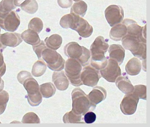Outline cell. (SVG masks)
Listing matches in <instances>:
<instances>
[{"mask_svg": "<svg viewBox=\"0 0 150 127\" xmlns=\"http://www.w3.org/2000/svg\"><path fill=\"white\" fill-rule=\"evenodd\" d=\"M122 42L123 47L130 50L135 57L143 61L146 59V33H127Z\"/></svg>", "mask_w": 150, "mask_h": 127, "instance_id": "cell-1", "label": "cell"}, {"mask_svg": "<svg viewBox=\"0 0 150 127\" xmlns=\"http://www.w3.org/2000/svg\"><path fill=\"white\" fill-rule=\"evenodd\" d=\"M107 41L102 36H98L90 47V63L92 67L98 70L104 68L108 64L109 57L105 56L109 47Z\"/></svg>", "mask_w": 150, "mask_h": 127, "instance_id": "cell-2", "label": "cell"}, {"mask_svg": "<svg viewBox=\"0 0 150 127\" xmlns=\"http://www.w3.org/2000/svg\"><path fill=\"white\" fill-rule=\"evenodd\" d=\"M72 110L78 115H84L87 112L95 109L96 106L91 103L87 95L81 88H75L72 92Z\"/></svg>", "mask_w": 150, "mask_h": 127, "instance_id": "cell-3", "label": "cell"}, {"mask_svg": "<svg viewBox=\"0 0 150 127\" xmlns=\"http://www.w3.org/2000/svg\"><path fill=\"white\" fill-rule=\"evenodd\" d=\"M64 52L67 57L77 60L82 66L85 67L90 63V51L77 42H71L67 44L64 48Z\"/></svg>", "mask_w": 150, "mask_h": 127, "instance_id": "cell-4", "label": "cell"}, {"mask_svg": "<svg viewBox=\"0 0 150 127\" xmlns=\"http://www.w3.org/2000/svg\"><path fill=\"white\" fill-rule=\"evenodd\" d=\"M66 76L72 85L79 86L83 85L81 80L82 65L74 59L69 58L65 63Z\"/></svg>", "mask_w": 150, "mask_h": 127, "instance_id": "cell-5", "label": "cell"}, {"mask_svg": "<svg viewBox=\"0 0 150 127\" xmlns=\"http://www.w3.org/2000/svg\"><path fill=\"white\" fill-rule=\"evenodd\" d=\"M23 85L28 92L26 97L29 103L32 106H38L42 101V96L40 93L37 81L32 77L26 79Z\"/></svg>", "mask_w": 150, "mask_h": 127, "instance_id": "cell-6", "label": "cell"}, {"mask_svg": "<svg viewBox=\"0 0 150 127\" xmlns=\"http://www.w3.org/2000/svg\"><path fill=\"white\" fill-rule=\"evenodd\" d=\"M42 57L52 70L60 71L64 68L65 61L56 50L47 48L43 51Z\"/></svg>", "mask_w": 150, "mask_h": 127, "instance_id": "cell-7", "label": "cell"}, {"mask_svg": "<svg viewBox=\"0 0 150 127\" xmlns=\"http://www.w3.org/2000/svg\"><path fill=\"white\" fill-rule=\"evenodd\" d=\"M100 72L102 77L108 82L111 83H115L117 78L122 76L121 68L117 62L109 57L107 66L100 70Z\"/></svg>", "mask_w": 150, "mask_h": 127, "instance_id": "cell-8", "label": "cell"}, {"mask_svg": "<svg viewBox=\"0 0 150 127\" xmlns=\"http://www.w3.org/2000/svg\"><path fill=\"white\" fill-rule=\"evenodd\" d=\"M101 77L100 71L91 65L85 66L81 71V80L83 84L94 87L96 86Z\"/></svg>", "mask_w": 150, "mask_h": 127, "instance_id": "cell-9", "label": "cell"}, {"mask_svg": "<svg viewBox=\"0 0 150 127\" xmlns=\"http://www.w3.org/2000/svg\"><path fill=\"white\" fill-rule=\"evenodd\" d=\"M105 15L110 26H114L123 20V9L119 5H111L105 10Z\"/></svg>", "mask_w": 150, "mask_h": 127, "instance_id": "cell-10", "label": "cell"}, {"mask_svg": "<svg viewBox=\"0 0 150 127\" xmlns=\"http://www.w3.org/2000/svg\"><path fill=\"white\" fill-rule=\"evenodd\" d=\"M139 99L133 92L126 94L120 104L122 113L126 115L134 114L137 110Z\"/></svg>", "mask_w": 150, "mask_h": 127, "instance_id": "cell-11", "label": "cell"}, {"mask_svg": "<svg viewBox=\"0 0 150 127\" xmlns=\"http://www.w3.org/2000/svg\"><path fill=\"white\" fill-rule=\"evenodd\" d=\"M20 23V16L15 11H12L0 22V27L7 31L14 32L18 29Z\"/></svg>", "mask_w": 150, "mask_h": 127, "instance_id": "cell-12", "label": "cell"}, {"mask_svg": "<svg viewBox=\"0 0 150 127\" xmlns=\"http://www.w3.org/2000/svg\"><path fill=\"white\" fill-rule=\"evenodd\" d=\"M22 41L21 34L17 33L7 32L0 35V42L6 47H15Z\"/></svg>", "mask_w": 150, "mask_h": 127, "instance_id": "cell-13", "label": "cell"}, {"mask_svg": "<svg viewBox=\"0 0 150 127\" xmlns=\"http://www.w3.org/2000/svg\"><path fill=\"white\" fill-rule=\"evenodd\" d=\"M52 81L56 88L59 91H65L69 86V80L64 71H54L52 75Z\"/></svg>", "mask_w": 150, "mask_h": 127, "instance_id": "cell-14", "label": "cell"}, {"mask_svg": "<svg viewBox=\"0 0 150 127\" xmlns=\"http://www.w3.org/2000/svg\"><path fill=\"white\" fill-rule=\"evenodd\" d=\"M107 93L106 90L101 86H96L87 95L88 99L93 105L96 106L106 99Z\"/></svg>", "mask_w": 150, "mask_h": 127, "instance_id": "cell-15", "label": "cell"}, {"mask_svg": "<svg viewBox=\"0 0 150 127\" xmlns=\"http://www.w3.org/2000/svg\"><path fill=\"white\" fill-rule=\"evenodd\" d=\"M109 58L117 62L118 65L122 63L125 55V50L119 44H112L110 46L109 49Z\"/></svg>", "mask_w": 150, "mask_h": 127, "instance_id": "cell-16", "label": "cell"}, {"mask_svg": "<svg viewBox=\"0 0 150 127\" xmlns=\"http://www.w3.org/2000/svg\"><path fill=\"white\" fill-rule=\"evenodd\" d=\"M117 88L125 94L131 93L133 91L134 86L127 76H120L115 80Z\"/></svg>", "mask_w": 150, "mask_h": 127, "instance_id": "cell-17", "label": "cell"}, {"mask_svg": "<svg viewBox=\"0 0 150 127\" xmlns=\"http://www.w3.org/2000/svg\"><path fill=\"white\" fill-rule=\"evenodd\" d=\"M127 27L123 23H120L114 26L110 32V37L115 41H119L126 35Z\"/></svg>", "mask_w": 150, "mask_h": 127, "instance_id": "cell-18", "label": "cell"}, {"mask_svg": "<svg viewBox=\"0 0 150 127\" xmlns=\"http://www.w3.org/2000/svg\"><path fill=\"white\" fill-rule=\"evenodd\" d=\"M141 61L136 57H133L129 60L125 66L126 73L130 76H136L141 71Z\"/></svg>", "mask_w": 150, "mask_h": 127, "instance_id": "cell-19", "label": "cell"}, {"mask_svg": "<svg viewBox=\"0 0 150 127\" xmlns=\"http://www.w3.org/2000/svg\"><path fill=\"white\" fill-rule=\"evenodd\" d=\"M21 37L25 42L33 46L38 45L41 41L38 34L30 29H28L23 32Z\"/></svg>", "mask_w": 150, "mask_h": 127, "instance_id": "cell-20", "label": "cell"}, {"mask_svg": "<svg viewBox=\"0 0 150 127\" xmlns=\"http://www.w3.org/2000/svg\"><path fill=\"white\" fill-rule=\"evenodd\" d=\"M15 9L14 0H2L0 2V22Z\"/></svg>", "mask_w": 150, "mask_h": 127, "instance_id": "cell-21", "label": "cell"}, {"mask_svg": "<svg viewBox=\"0 0 150 127\" xmlns=\"http://www.w3.org/2000/svg\"><path fill=\"white\" fill-rule=\"evenodd\" d=\"M62 37L57 34H52L50 37H47L45 40L47 47L55 50L60 48L62 45Z\"/></svg>", "mask_w": 150, "mask_h": 127, "instance_id": "cell-22", "label": "cell"}, {"mask_svg": "<svg viewBox=\"0 0 150 127\" xmlns=\"http://www.w3.org/2000/svg\"><path fill=\"white\" fill-rule=\"evenodd\" d=\"M63 121L66 123H85L83 116L74 113L72 110L67 112L63 117Z\"/></svg>", "mask_w": 150, "mask_h": 127, "instance_id": "cell-23", "label": "cell"}, {"mask_svg": "<svg viewBox=\"0 0 150 127\" xmlns=\"http://www.w3.org/2000/svg\"><path fill=\"white\" fill-rule=\"evenodd\" d=\"M39 90L43 97L49 98L55 94L56 88L52 83H47L41 85Z\"/></svg>", "mask_w": 150, "mask_h": 127, "instance_id": "cell-24", "label": "cell"}, {"mask_svg": "<svg viewBox=\"0 0 150 127\" xmlns=\"http://www.w3.org/2000/svg\"><path fill=\"white\" fill-rule=\"evenodd\" d=\"M87 10V5L84 1H80L74 4L71 8V13L84 17Z\"/></svg>", "mask_w": 150, "mask_h": 127, "instance_id": "cell-25", "label": "cell"}, {"mask_svg": "<svg viewBox=\"0 0 150 127\" xmlns=\"http://www.w3.org/2000/svg\"><path fill=\"white\" fill-rule=\"evenodd\" d=\"M47 69V66L44 61L39 60L36 62L33 65L32 74L34 76L39 77L42 76Z\"/></svg>", "mask_w": 150, "mask_h": 127, "instance_id": "cell-26", "label": "cell"}, {"mask_svg": "<svg viewBox=\"0 0 150 127\" xmlns=\"http://www.w3.org/2000/svg\"><path fill=\"white\" fill-rule=\"evenodd\" d=\"M21 7L24 11L33 14L37 11L38 5L36 0H26L21 5Z\"/></svg>", "mask_w": 150, "mask_h": 127, "instance_id": "cell-27", "label": "cell"}, {"mask_svg": "<svg viewBox=\"0 0 150 127\" xmlns=\"http://www.w3.org/2000/svg\"><path fill=\"white\" fill-rule=\"evenodd\" d=\"M28 28L38 34L40 33L43 28V23L39 18H34L29 23Z\"/></svg>", "mask_w": 150, "mask_h": 127, "instance_id": "cell-28", "label": "cell"}, {"mask_svg": "<svg viewBox=\"0 0 150 127\" xmlns=\"http://www.w3.org/2000/svg\"><path fill=\"white\" fill-rule=\"evenodd\" d=\"M22 122L24 123H39L40 120L37 115L33 112H30L23 116Z\"/></svg>", "mask_w": 150, "mask_h": 127, "instance_id": "cell-29", "label": "cell"}, {"mask_svg": "<svg viewBox=\"0 0 150 127\" xmlns=\"http://www.w3.org/2000/svg\"><path fill=\"white\" fill-rule=\"evenodd\" d=\"M9 100V94L6 91L0 92V115L6 110L7 104Z\"/></svg>", "mask_w": 150, "mask_h": 127, "instance_id": "cell-30", "label": "cell"}, {"mask_svg": "<svg viewBox=\"0 0 150 127\" xmlns=\"http://www.w3.org/2000/svg\"><path fill=\"white\" fill-rule=\"evenodd\" d=\"M146 88L145 85H138L134 86V90L132 92L135 93L139 98L146 100Z\"/></svg>", "mask_w": 150, "mask_h": 127, "instance_id": "cell-31", "label": "cell"}, {"mask_svg": "<svg viewBox=\"0 0 150 127\" xmlns=\"http://www.w3.org/2000/svg\"><path fill=\"white\" fill-rule=\"evenodd\" d=\"M46 48H47V46L43 41H41L40 43L38 45L33 46V50L35 52L38 59H41L42 57V53Z\"/></svg>", "mask_w": 150, "mask_h": 127, "instance_id": "cell-32", "label": "cell"}, {"mask_svg": "<svg viewBox=\"0 0 150 127\" xmlns=\"http://www.w3.org/2000/svg\"><path fill=\"white\" fill-rule=\"evenodd\" d=\"M96 118V115L92 111H89L84 115V121L87 123H93L95 121Z\"/></svg>", "mask_w": 150, "mask_h": 127, "instance_id": "cell-33", "label": "cell"}, {"mask_svg": "<svg viewBox=\"0 0 150 127\" xmlns=\"http://www.w3.org/2000/svg\"><path fill=\"white\" fill-rule=\"evenodd\" d=\"M32 76L30 72L25 71H21L17 75V79L21 83L23 84V82L27 78L32 77Z\"/></svg>", "mask_w": 150, "mask_h": 127, "instance_id": "cell-34", "label": "cell"}, {"mask_svg": "<svg viewBox=\"0 0 150 127\" xmlns=\"http://www.w3.org/2000/svg\"><path fill=\"white\" fill-rule=\"evenodd\" d=\"M2 52L3 51L0 49V76L1 77L5 74L6 69Z\"/></svg>", "mask_w": 150, "mask_h": 127, "instance_id": "cell-35", "label": "cell"}, {"mask_svg": "<svg viewBox=\"0 0 150 127\" xmlns=\"http://www.w3.org/2000/svg\"><path fill=\"white\" fill-rule=\"evenodd\" d=\"M58 4L61 8L67 9L72 5V0H57Z\"/></svg>", "mask_w": 150, "mask_h": 127, "instance_id": "cell-36", "label": "cell"}, {"mask_svg": "<svg viewBox=\"0 0 150 127\" xmlns=\"http://www.w3.org/2000/svg\"><path fill=\"white\" fill-rule=\"evenodd\" d=\"M26 0H14V4L16 6L21 7V5Z\"/></svg>", "mask_w": 150, "mask_h": 127, "instance_id": "cell-37", "label": "cell"}, {"mask_svg": "<svg viewBox=\"0 0 150 127\" xmlns=\"http://www.w3.org/2000/svg\"><path fill=\"white\" fill-rule=\"evenodd\" d=\"M4 87V82L0 76V92L3 90Z\"/></svg>", "mask_w": 150, "mask_h": 127, "instance_id": "cell-38", "label": "cell"}, {"mask_svg": "<svg viewBox=\"0 0 150 127\" xmlns=\"http://www.w3.org/2000/svg\"><path fill=\"white\" fill-rule=\"evenodd\" d=\"M75 2L79 1H81V0H73Z\"/></svg>", "mask_w": 150, "mask_h": 127, "instance_id": "cell-39", "label": "cell"}, {"mask_svg": "<svg viewBox=\"0 0 150 127\" xmlns=\"http://www.w3.org/2000/svg\"><path fill=\"white\" fill-rule=\"evenodd\" d=\"M1 27H0V34H1ZM1 35V34H0Z\"/></svg>", "mask_w": 150, "mask_h": 127, "instance_id": "cell-40", "label": "cell"}, {"mask_svg": "<svg viewBox=\"0 0 150 127\" xmlns=\"http://www.w3.org/2000/svg\"><path fill=\"white\" fill-rule=\"evenodd\" d=\"M0 123H1V121H0Z\"/></svg>", "mask_w": 150, "mask_h": 127, "instance_id": "cell-41", "label": "cell"}]
</instances>
